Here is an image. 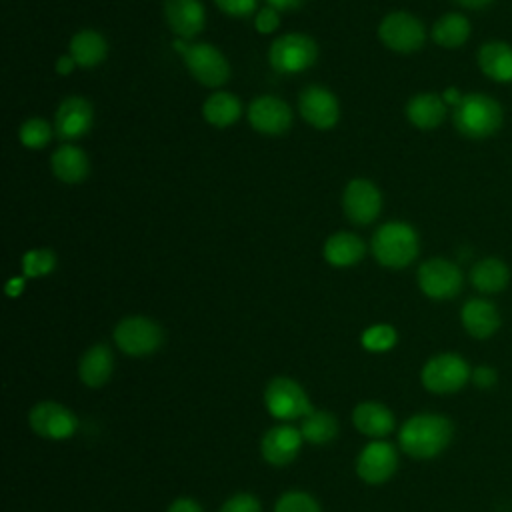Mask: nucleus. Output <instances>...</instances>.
Instances as JSON below:
<instances>
[{
  "instance_id": "obj_19",
  "label": "nucleus",
  "mask_w": 512,
  "mask_h": 512,
  "mask_svg": "<svg viewBox=\"0 0 512 512\" xmlns=\"http://www.w3.org/2000/svg\"><path fill=\"white\" fill-rule=\"evenodd\" d=\"M352 422L360 434L374 440H382L396 426L392 410L376 400L356 404V408L352 410Z\"/></svg>"
},
{
  "instance_id": "obj_20",
  "label": "nucleus",
  "mask_w": 512,
  "mask_h": 512,
  "mask_svg": "<svg viewBox=\"0 0 512 512\" xmlns=\"http://www.w3.org/2000/svg\"><path fill=\"white\" fill-rule=\"evenodd\" d=\"M462 326L472 338H490L500 328V314L496 306L484 298H472L462 306Z\"/></svg>"
},
{
  "instance_id": "obj_15",
  "label": "nucleus",
  "mask_w": 512,
  "mask_h": 512,
  "mask_svg": "<svg viewBox=\"0 0 512 512\" xmlns=\"http://www.w3.org/2000/svg\"><path fill=\"white\" fill-rule=\"evenodd\" d=\"M248 120L256 132L278 136L290 128L292 112L284 100L276 96H260L250 102Z\"/></svg>"
},
{
  "instance_id": "obj_3",
  "label": "nucleus",
  "mask_w": 512,
  "mask_h": 512,
  "mask_svg": "<svg viewBox=\"0 0 512 512\" xmlns=\"http://www.w3.org/2000/svg\"><path fill=\"white\" fill-rule=\"evenodd\" d=\"M454 126L468 138L492 136L502 124L500 104L486 94H466L454 106Z\"/></svg>"
},
{
  "instance_id": "obj_29",
  "label": "nucleus",
  "mask_w": 512,
  "mask_h": 512,
  "mask_svg": "<svg viewBox=\"0 0 512 512\" xmlns=\"http://www.w3.org/2000/svg\"><path fill=\"white\" fill-rule=\"evenodd\" d=\"M302 438L310 444H328L338 436V420L328 410H310L300 424Z\"/></svg>"
},
{
  "instance_id": "obj_39",
  "label": "nucleus",
  "mask_w": 512,
  "mask_h": 512,
  "mask_svg": "<svg viewBox=\"0 0 512 512\" xmlns=\"http://www.w3.org/2000/svg\"><path fill=\"white\" fill-rule=\"evenodd\" d=\"M166 512H204V510H202V506H200L196 500H192V498H188V496H182V498H176V500L168 506Z\"/></svg>"
},
{
  "instance_id": "obj_23",
  "label": "nucleus",
  "mask_w": 512,
  "mask_h": 512,
  "mask_svg": "<svg viewBox=\"0 0 512 512\" xmlns=\"http://www.w3.org/2000/svg\"><path fill=\"white\" fill-rule=\"evenodd\" d=\"M364 252H366L364 242L352 232H336L324 244L326 262L332 266H338V268L358 264L362 260Z\"/></svg>"
},
{
  "instance_id": "obj_26",
  "label": "nucleus",
  "mask_w": 512,
  "mask_h": 512,
  "mask_svg": "<svg viewBox=\"0 0 512 512\" xmlns=\"http://www.w3.org/2000/svg\"><path fill=\"white\" fill-rule=\"evenodd\" d=\"M108 44L104 36L96 30H82L76 32L70 40V56L76 60L78 66L90 68L100 64L106 58Z\"/></svg>"
},
{
  "instance_id": "obj_21",
  "label": "nucleus",
  "mask_w": 512,
  "mask_h": 512,
  "mask_svg": "<svg viewBox=\"0 0 512 512\" xmlns=\"http://www.w3.org/2000/svg\"><path fill=\"white\" fill-rule=\"evenodd\" d=\"M114 370V356L106 344L90 346L78 362V378L88 388H100L108 382Z\"/></svg>"
},
{
  "instance_id": "obj_4",
  "label": "nucleus",
  "mask_w": 512,
  "mask_h": 512,
  "mask_svg": "<svg viewBox=\"0 0 512 512\" xmlns=\"http://www.w3.org/2000/svg\"><path fill=\"white\" fill-rule=\"evenodd\" d=\"M472 378V370L468 362L454 354V352H442L432 356L420 372V380L428 392L434 394H452L462 390L468 380Z\"/></svg>"
},
{
  "instance_id": "obj_5",
  "label": "nucleus",
  "mask_w": 512,
  "mask_h": 512,
  "mask_svg": "<svg viewBox=\"0 0 512 512\" xmlns=\"http://www.w3.org/2000/svg\"><path fill=\"white\" fill-rule=\"evenodd\" d=\"M318 46L306 34H284L276 38L268 50L270 66L280 74H296L316 62Z\"/></svg>"
},
{
  "instance_id": "obj_37",
  "label": "nucleus",
  "mask_w": 512,
  "mask_h": 512,
  "mask_svg": "<svg viewBox=\"0 0 512 512\" xmlns=\"http://www.w3.org/2000/svg\"><path fill=\"white\" fill-rule=\"evenodd\" d=\"M278 22H280L278 12H276L272 6H268V8L258 10L256 20H254V26H256V30H258V32H262V34H270V32H274V30L278 28Z\"/></svg>"
},
{
  "instance_id": "obj_34",
  "label": "nucleus",
  "mask_w": 512,
  "mask_h": 512,
  "mask_svg": "<svg viewBox=\"0 0 512 512\" xmlns=\"http://www.w3.org/2000/svg\"><path fill=\"white\" fill-rule=\"evenodd\" d=\"M274 512H322L318 500L302 490L284 492L274 506Z\"/></svg>"
},
{
  "instance_id": "obj_41",
  "label": "nucleus",
  "mask_w": 512,
  "mask_h": 512,
  "mask_svg": "<svg viewBox=\"0 0 512 512\" xmlns=\"http://www.w3.org/2000/svg\"><path fill=\"white\" fill-rule=\"evenodd\" d=\"M76 66V60L72 56H60L56 62V72L58 74H70Z\"/></svg>"
},
{
  "instance_id": "obj_36",
  "label": "nucleus",
  "mask_w": 512,
  "mask_h": 512,
  "mask_svg": "<svg viewBox=\"0 0 512 512\" xmlns=\"http://www.w3.org/2000/svg\"><path fill=\"white\" fill-rule=\"evenodd\" d=\"M216 6L230 16H248L256 10L258 0H214Z\"/></svg>"
},
{
  "instance_id": "obj_1",
  "label": "nucleus",
  "mask_w": 512,
  "mask_h": 512,
  "mask_svg": "<svg viewBox=\"0 0 512 512\" xmlns=\"http://www.w3.org/2000/svg\"><path fill=\"white\" fill-rule=\"evenodd\" d=\"M454 436L452 422L434 412L410 416L398 432V444L404 454L416 460H428L448 448Z\"/></svg>"
},
{
  "instance_id": "obj_42",
  "label": "nucleus",
  "mask_w": 512,
  "mask_h": 512,
  "mask_svg": "<svg viewBox=\"0 0 512 512\" xmlns=\"http://www.w3.org/2000/svg\"><path fill=\"white\" fill-rule=\"evenodd\" d=\"M22 288H24V278H10V282L6 284V294L14 298L22 292Z\"/></svg>"
},
{
  "instance_id": "obj_9",
  "label": "nucleus",
  "mask_w": 512,
  "mask_h": 512,
  "mask_svg": "<svg viewBox=\"0 0 512 512\" xmlns=\"http://www.w3.org/2000/svg\"><path fill=\"white\" fill-rule=\"evenodd\" d=\"M28 424L34 434L48 440H66L78 430L76 414L54 400H42L34 404L28 412Z\"/></svg>"
},
{
  "instance_id": "obj_44",
  "label": "nucleus",
  "mask_w": 512,
  "mask_h": 512,
  "mask_svg": "<svg viewBox=\"0 0 512 512\" xmlns=\"http://www.w3.org/2000/svg\"><path fill=\"white\" fill-rule=\"evenodd\" d=\"M458 4H462V6H466V8H482V6H486L490 0H456Z\"/></svg>"
},
{
  "instance_id": "obj_43",
  "label": "nucleus",
  "mask_w": 512,
  "mask_h": 512,
  "mask_svg": "<svg viewBox=\"0 0 512 512\" xmlns=\"http://www.w3.org/2000/svg\"><path fill=\"white\" fill-rule=\"evenodd\" d=\"M460 98H462V96L456 92V88H448V90L444 92V96H442V100H444V102L454 104V106L460 102Z\"/></svg>"
},
{
  "instance_id": "obj_6",
  "label": "nucleus",
  "mask_w": 512,
  "mask_h": 512,
  "mask_svg": "<svg viewBox=\"0 0 512 512\" xmlns=\"http://www.w3.org/2000/svg\"><path fill=\"white\" fill-rule=\"evenodd\" d=\"M174 48L182 52L186 68L204 86H222L230 78V66L224 54L210 44H184L174 42Z\"/></svg>"
},
{
  "instance_id": "obj_28",
  "label": "nucleus",
  "mask_w": 512,
  "mask_h": 512,
  "mask_svg": "<svg viewBox=\"0 0 512 512\" xmlns=\"http://www.w3.org/2000/svg\"><path fill=\"white\" fill-rule=\"evenodd\" d=\"M202 114H204L208 124L218 126V128H226V126H232L240 118L242 106H240V100L234 94L214 92L212 96H208L204 100Z\"/></svg>"
},
{
  "instance_id": "obj_30",
  "label": "nucleus",
  "mask_w": 512,
  "mask_h": 512,
  "mask_svg": "<svg viewBox=\"0 0 512 512\" xmlns=\"http://www.w3.org/2000/svg\"><path fill=\"white\" fill-rule=\"evenodd\" d=\"M468 36H470V24L462 14H446L432 28L434 42L444 48L462 46L468 40Z\"/></svg>"
},
{
  "instance_id": "obj_40",
  "label": "nucleus",
  "mask_w": 512,
  "mask_h": 512,
  "mask_svg": "<svg viewBox=\"0 0 512 512\" xmlns=\"http://www.w3.org/2000/svg\"><path fill=\"white\" fill-rule=\"evenodd\" d=\"M274 10H296L304 0H266Z\"/></svg>"
},
{
  "instance_id": "obj_35",
  "label": "nucleus",
  "mask_w": 512,
  "mask_h": 512,
  "mask_svg": "<svg viewBox=\"0 0 512 512\" xmlns=\"http://www.w3.org/2000/svg\"><path fill=\"white\" fill-rule=\"evenodd\" d=\"M218 512H262L260 500L250 492H238L230 496Z\"/></svg>"
},
{
  "instance_id": "obj_17",
  "label": "nucleus",
  "mask_w": 512,
  "mask_h": 512,
  "mask_svg": "<svg viewBox=\"0 0 512 512\" xmlns=\"http://www.w3.org/2000/svg\"><path fill=\"white\" fill-rule=\"evenodd\" d=\"M302 432L290 424H278L262 436L260 452L262 458L272 466H288L300 452Z\"/></svg>"
},
{
  "instance_id": "obj_32",
  "label": "nucleus",
  "mask_w": 512,
  "mask_h": 512,
  "mask_svg": "<svg viewBox=\"0 0 512 512\" xmlns=\"http://www.w3.org/2000/svg\"><path fill=\"white\" fill-rule=\"evenodd\" d=\"M54 268H56V256L48 248L30 250L22 258V270L26 278H38V276L50 274Z\"/></svg>"
},
{
  "instance_id": "obj_16",
  "label": "nucleus",
  "mask_w": 512,
  "mask_h": 512,
  "mask_svg": "<svg viewBox=\"0 0 512 512\" xmlns=\"http://www.w3.org/2000/svg\"><path fill=\"white\" fill-rule=\"evenodd\" d=\"M94 124V108L92 104L82 98V96H68L60 102L56 116H54V126L56 134L62 140H76L90 132Z\"/></svg>"
},
{
  "instance_id": "obj_12",
  "label": "nucleus",
  "mask_w": 512,
  "mask_h": 512,
  "mask_svg": "<svg viewBox=\"0 0 512 512\" xmlns=\"http://www.w3.org/2000/svg\"><path fill=\"white\" fill-rule=\"evenodd\" d=\"M398 468V452L386 440H374L366 444L356 458V474L366 484L388 482Z\"/></svg>"
},
{
  "instance_id": "obj_22",
  "label": "nucleus",
  "mask_w": 512,
  "mask_h": 512,
  "mask_svg": "<svg viewBox=\"0 0 512 512\" xmlns=\"http://www.w3.org/2000/svg\"><path fill=\"white\" fill-rule=\"evenodd\" d=\"M50 162H52L54 176L66 184L82 182L90 170V162H88V156L84 154V150H80L78 146H72V144L60 146L52 154Z\"/></svg>"
},
{
  "instance_id": "obj_24",
  "label": "nucleus",
  "mask_w": 512,
  "mask_h": 512,
  "mask_svg": "<svg viewBox=\"0 0 512 512\" xmlns=\"http://www.w3.org/2000/svg\"><path fill=\"white\" fill-rule=\"evenodd\" d=\"M406 116L422 130L436 128L446 116V102L438 94H418L408 100Z\"/></svg>"
},
{
  "instance_id": "obj_7",
  "label": "nucleus",
  "mask_w": 512,
  "mask_h": 512,
  "mask_svg": "<svg viewBox=\"0 0 512 512\" xmlns=\"http://www.w3.org/2000/svg\"><path fill=\"white\" fill-rule=\"evenodd\" d=\"M162 340V328L146 316H126L114 328V342L128 356H150L162 346Z\"/></svg>"
},
{
  "instance_id": "obj_14",
  "label": "nucleus",
  "mask_w": 512,
  "mask_h": 512,
  "mask_svg": "<svg viewBox=\"0 0 512 512\" xmlns=\"http://www.w3.org/2000/svg\"><path fill=\"white\" fill-rule=\"evenodd\" d=\"M298 108L302 118L320 130L332 128L340 116L338 98L324 86L304 88L298 98Z\"/></svg>"
},
{
  "instance_id": "obj_33",
  "label": "nucleus",
  "mask_w": 512,
  "mask_h": 512,
  "mask_svg": "<svg viewBox=\"0 0 512 512\" xmlns=\"http://www.w3.org/2000/svg\"><path fill=\"white\" fill-rule=\"evenodd\" d=\"M50 138H52V130L44 118H28L20 126V142L26 148H32V150L44 148L50 142Z\"/></svg>"
},
{
  "instance_id": "obj_13",
  "label": "nucleus",
  "mask_w": 512,
  "mask_h": 512,
  "mask_svg": "<svg viewBox=\"0 0 512 512\" xmlns=\"http://www.w3.org/2000/svg\"><path fill=\"white\" fill-rule=\"evenodd\" d=\"M342 206L344 214L354 224H370L376 220L382 208V196L380 190L364 178L350 180L342 194Z\"/></svg>"
},
{
  "instance_id": "obj_18",
  "label": "nucleus",
  "mask_w": 512,
  "mask_h": 512,
  "mask_svg": "<svg viewBox=\"0 0 512 512\" xmlns=\"http://www.w3.org/2000/svg\"><path fill=\"white\" fill-rule=\"evenodd\" d=\"M164 16L170 30L180 38H194L206 24L200 0H164Z\"/></svg>"
},
{
  "instance_id": "obj_27",
  "label": "nucleus",
  "mask_w": 512,
  "mask_h": 512,
  "mask_svg": "<svg viewBox=\"0 0 512 512\" xmlns=\"http://www.w3.org/2000/svg\"><path fill=\"white\" fill-rule=\"evenodd\" d=\"M508 280H510V272L506 264L498 258H484L476 262L470 270L472 286L484 294H494L504 290Z\"/></svg>"
},
{
  "instance_id": "obj_8",
  "label": "nucleus",
  "mask_w": 512,
  "mask_h": 512,
  "mask_svg": "<svg viewBox=\"0 0 512 512\" xmlns=\"http://www.w3.org/2000/svg\"><path fill=\"white\" fill-rule=\"evenodd\" d=\"M264 404L278 420H298L312 410L306 390L288 376H276L266 384Z\"/></svg>"
},
{
  "instance_id": "obj_38",
  "label": "nucleus",
  "mask_w": 512,
  "mask_h": 512,
  "mask_svg": "<svg viewBox=\"0 0 512 512\" xmlns=\"http://www.w3.org/2000/svg\"><path fill=\"white\" fill-rule=\"evenodd\" d=\"M498 380V374L492 366H478L472 370V382L478 386V388H492Z\"/></svg>"
},
{
  "instance_id": "obj_2",
  "label": "nucleus",
  "mask_w": 512,
  "mask_h": 512,
  "mask_svg": "<svg viewBox=\"0 0 512 512\" xmlns=\"http://www.w3.org/2000/svg\"><path fill=\"white\" fill-rule=\"evenodd\" d=\"M372 254L386 268H406L418 256V234L410 224L386 222L372 236Z\"/></svg>"
},
{
  "instance_id": "obj_31",
  "label": "nucleus",
  "mask_w": 512,
  "mask_h": 512,
  "mask_svg": "<svg viewBox=\"0 0 512 512\" xmlns=\"http://www.w3.org/2000/svg\"><path fill=\"white\" fill-rule=\"evenodd\" d=\"M398 340L396 330L390 324H374L362 332V346L368 352H386L390 350Z\"/></svg>"
},
{
  "instance_id": "obj_25",
  "label": "nucleus",
  "mask_w": 512,
  "mask_h": 512,
  "mask_svg": "<svg viewBox=\"0 0 512 512\" xmlns=\"http://www.w3.org/2000/svg\"><path fill=\"white\" fill-rule=\"evenodd\" d=\"M478 64L496 82L512 80V48L504 42H486L478 52Z\"/></svg>"
},
{
  "instance_id": "obj_11",
  "label": "nucleus",
  "mask_w": 512,
  "mask_h": 512,
  "mask_svg": "<svg viewBox=\"0 0 512 512\" xmlns=\"http://www.w3.org/2000/svg\"><path fill=\"white\" fill-rule=\"evenodd\" d=\"M380 40L396 52H414L424 44L422 22L408 12H392L378 26Z\"/></svg>"
},
{
  "instance_id": "obj_10",
  "label": "nucleus",
  "mask_w": 512,
  "mask_h": 512,
  "mask_svg": "<svg viewBox=\"0 0 512 512\" xmlns=\"http://www.w3.org/2000/svg\"><path fill=\"white\" fill-rule=\"evenodd\" d=\"M418 286L428 298L448 300L460 292L462 272L444 258H432L418 268Z\"/></svg>"
}]
</instances>
